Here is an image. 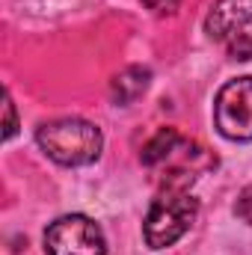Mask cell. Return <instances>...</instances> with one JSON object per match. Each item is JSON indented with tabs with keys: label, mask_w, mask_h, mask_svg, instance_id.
<instances>
[{
	"label": "cell",
	"mask_w": 252,
	"mask_h": 255,
	"mask_svg": "<svg viewBox=\"0 0 252 255\" xmlns=\"http://www.w3.org/2000/svg\"><path fill=\"white\" fill-rule=\"evenodd\" d=\"M196 214H199V202L187 190L166 187L151 202V208H148V214L142 220V238H145V244L151 250L172 247L175 241H181L187 235V229L196 223Z\"/></svg>",
	"instance_id": "2"
},
{
	"label": "cell",
	"mask_w": 252,
	"mask_h": 255,
	"mask_svg": "<svg viewBox=\"0 0 252 255\" xmlns=\"http://www.w3.org/2000/svg\"><path fill=\"white\" fill-rule=\"evenodd\" d=\"M181 0H142L145 9H151L154 15H175Z\"/></svg>",
	"instance_id": "10"
},
{
	"label": "cell",
	"mask_w": 252,
	"mask_h": 255,
	"mask_svg": "<svg viewBox=\"0 0 252 255\" xmlns=\"http://www.w3.org/2000/svg\"><path fill=\"white\" fill-rule=\"evenodd\" d=\"M15 133H18V113H15L12 95L6 92L3 95V139H12Z\"/></svg>",
	"instance_id": "8"
},
{
	"label": "cell",
	"mask_w": 252,
	"mask_h": 255,
	"mask_svg": "<svg viewBox=\"0 0 252 255\" xmlns=\"http://www.w3.org/2000/svg\"><path fill=\"white\" fill-rule=\"evenodd\" d=\"M151 83V71L142 68V65H127L125 71H119L110 83V98L119 104V107H127L130 101H136Z\"/></svg>",
	"instance_id": "6"
},
{
	"label": "cell",
	"mask_w": 252,
	"mask_h": 255,
	"mask_svg": "<svg viewBox=\"0 0 252 255\" xmlns=\"http://www.w3.org/2000/svg\"><path fill=\"white\" fill-rule=\"evenodd\" d=\"M48 255H107L104 232L95 220L83 214H65L54 220L45 232Z\"/></svg>",
	"instance_id": "4"
},
{
	"label": "cell",
	"mask_w": 252,
	"mask_h": 255,
	"mask_svg": "<svg viewBox=\"0 0 252 255\" xmlns=\"http://www.w3.org/2000/svg\"><path fill=\"white\" fill-rule=\"evenodd\" d=\"M178 142H181V136H178V130L175 128H160L145 145H142V154H139V160L145 163V166H157V163H163L175 148H178Z\"/></svg>",
	"instance_id": "7"
},
{
	"label": "cell",
	"mask_w": 252,
	"mask_h": 255,
	"mask_svg": "<svg viewBox=\"0 0 252 255\" xmlns=\"http://www.w3.org/2000/svg\"><path fill=\"white\" fill-rule=\"evenodd\" d=\"M229 54L235 60H252V39L247 33H238L229 39Z\"/></svg>",
	"instance_id": "9"
},
{
	"label": "cell",
	"mask_w": 252,
	"mask_h": 255,
	"mask_svg": "<svg viewBox=\"0 0 252 255\" xmlns=\"http://www.w3.org/2000/svg\"><path fill=\"white\" fill-rule=\"evenodd\" d=\"M252 21V0H217L205 18V33L217 42H229Z\"/></svg>",
	"instance_id": "5"
},
{
	"label": "cell",
	"mask_w": 252,
	"mask_h": 255,
	"mask_svg": "<svg viewBox=\"0 0 252 255\" xmlns=\"http://www.w3.org/2000/svg\"><path fill=\"white\" fill-rule=\"evenodd\" d=\"M36 142L60 166H86V163H95L101 157L104 133L98 125H92L86 119L65 116V119L39 125Z\"/></svg>",
	"instance_id": "1"
},
{
	"label": "cell",
	"mask_w": 252,
	"mask_h": 255,
	"mask_svg": "<svg viewBox=\"0 0 252 255\" xmlns=\"http://www.w3.org/2000/svg\"><path fill=\"white\" fill-rule=\"evenodd\" d=\"M214 125L232 142L252 139V77H235L214 98Z\"/></svg>",
	"instance_id": "3"
}]
</instances>
